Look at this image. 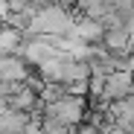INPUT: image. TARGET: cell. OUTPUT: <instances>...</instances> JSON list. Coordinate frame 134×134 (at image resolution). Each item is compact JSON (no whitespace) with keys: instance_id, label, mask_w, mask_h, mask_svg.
I'll use <instances>...</instances> for the list:
<instances>
[{"instance_id":"1","label":"cell","mask_w":134,"mask_h":134,"mask_svg":"<svg viewBox=\"0 0 134 134\" xmlns=\"http://www.w3.org/2000/svg\"><path fill=\"white\" fill-rule=\"evenodd\" d=\"M73 26V9H64V6H44L35 12L32 24L26 29V35H58L64 38Z\"/></svg>"},{"instance_id":"10","label":"cell","mask_w":134,"mask_h":134,"mask_svg":"<svg viewBox=\"0 0 134 134\" xmlns=\"http://www.w3.org/2000/svg\"><path fill=\"white\" fill-rule=\"evenodd\" d=\"M131 3H134V0H131Z\"/></svg>"},{"instance_id":"7","label":"cell","mask_w":134,"mask_h":134,"mask_svg":"<svg viewBox=\"0 0 134 134\" xmlns=\"http://www.w3.org/2000/svg\"><path fill=\"white\" fill-rule=\"evenodd\" d=\"M20 44H24V32L0 24V55H18Z\"/></svg>"},{"instance_id":"9","label":"cell","mask_w":134,"mask_h":134,"mask_svg":"<svg viewBox=\"0 0 134 134\" xmlns=\"http://www.w3.org/2000/svg\"><path fill=\"white\" fill-rule=\"evenodd\" d=\"M70 3H76V0H70Z\"/></svg>"},{"instance_id":"4","label":"cell","mask_w":134,"mask_h":134,"mask_svg":"<svg viewBox=\"0 0 134 134\" xmlns=\"http://www.w3.org/2000/svg\"><path fill=\"white\" fill-rule=\"evenodd\" d=\"M108 120H111L114 128L134 131V96H125L120 102H111L108 105Z\"/></svg>"},{"instance_id":"5","label":"cell","mask_w":134,"mask_h":134,"mask_svg":"<svg viewBox=\"0 0 134 134\" xmlns=\"http://www.w3.org/2000/svg\"><path fill=\"white\" fill-rule=\"evenodd\" d=\"M32 67L20 55H0V82H24Z\"/></svg>"},{"instance_id":"6","label":"cell","mask_w":134,"mask_h":134,"mask_svg":"<svg viewBox=\"0 0 134 134\" xmlns=\"http://www.w3.org/2000/svg\"><path fill=\"white\" fill-rule=\"evenodd\" d=\"M29 122H32V117L24 114V111H12V108L0 111V134H20Z\"/></svg>"},{"instance_id":"2","label":"cell","mask_w":134,"mask_h":134,"mask_svg":"<svg viewBox=\"0 0 134 134\" xmlns=\"http://www.w3.org/2000/svg\"><path fill=\"white\" fill-rule=\"evenodd\" d=\"M85 114H87V96H70V93H64L61 99L44 105V111H41V117L58 120L67 128H76L85 120Z\"/></svg>"},{"instance_id":"8","label":"cell","mask_w":134,"mask_h":134,"mask_svg":"<svg viewBox=\"0 0 134 134\" xmlns=\"http://www.w3.org/2000/svg\"><path fill=\"white\" fill-rule=\"evenodd\" d=\"M6 15H9V0H0V24L6 20Z\"/></svg>"},{"instance_id":"3","label":"cell","mask_w":134,"mask_h":134,"mask_svg":"<svg viewBox=\"0 0 134 134\" xmlns=\"http://www.w3.org/2000/svg\"><path fill=\"white\" fill-rule=\"evenodd\" d=\"M131 93V73H108L102 82V96L96 102L111 105V102H120Z\"/></svg>"}]
</instances>
